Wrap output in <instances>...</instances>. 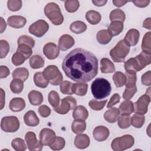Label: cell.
Returning a JSON list of instances; mask_svg holds the SVG:
<instances>
[{
  "instance_id": "6da1fadb",
  "label": "cell",
  "mask_w": 151,
  "mask_h": 151,
  "mask_svg": "<svg viewBox=\"0 0 151 151\" xmlns=\"http://www.w3.org/2000/svg\"><path fill=\"white\" fill-rule=\"evenodd\" d=\"M62 68L71 80L77 83H86L97 76L98 60L91 52L83 48H76L65 57Z\"/></svg>"
},
{
  "instance_id": "7a4b0ae2",
  "label": "cell",
  "mask_w": 151,
  "mask_h": 151,
  "mask_svg": "<svg viewBox=\"0 0 151 151\" xmlns=\"http://www.w3.org/2000/svg\"><path fill=\"white\" fill-rule=\"evenodd\" d=\"M151 63V54H147L143 51L141 52L135 57L130 58L124 64L126 72L129 73H136L143 69Z\"/></svg>"
},
{
  "instance_id": "3957f363",
  "label": "cell",
  "mask_w": 151,
  "mask_h": 151,
  "mask_svg": "<svg viewBox=\"0 0 151 151\" xmlns=\"http://www.w3.org/2000/svg\"><path fill=\"white\" fill-rule=\"evenodd\" d=\"M91 90L95 99H103L109 96L111 87L107 80L103 78H97L92 83Z\"/></svg>"
},
{
  "instance_id": "277c9868",
  "label": "cell",
  "mask_w": 151,
  "mask_h": 151,
  "mask_svg": "<svg viewBox=\"0 0 151 151\" xmlns=\"http://www.w3.org/2000/svg\"><path fill=\"white\" fill-rule=\"evenodd\" d=\"M44 14L55 25H60L64 21L60 8L55 2H49L44 7Z\"/></svg>"
},
{
  "instance_id": "5b68a950",
  "label": "cell",
  "mask_w": 151,
  "mask_h": 151,
  "mask_svg": "<svg viewBox=\"0 0 151 151\" xmlns=\"http://www.w3.org/2000/svg\"><path fill=\"white\" fill-rule=\"evenodd\" d=\"M130 51V47L124 40L119 41L110 51V55L113 61L116 63L124 62L126 56Z\"/></svg>"
},
{
  "instance_id": "8992f818",
  "label": "cell",
  "mask_w": 151,
  "mask_h": 151,
  "mask_svg": "<svg viewBox=\"0 0 151 151\" xmlns=\"http://www.w3.org/2000/svg\"><path fill=\"white\" fill-rule=\"evenodd\" d=\"M42 73L44 77L53 86L60 85L63 82V75L58 67L54 65L47 66Z\"/></svg>"
},
{
  "instance_id": "52a82bcc",
  "label": "cell",
  "mask_w": 151,
  "mask_h": 151,
  "mask_svg": "<svg viewBox=\"0 0 151 151\" xmlns=\"http://www.w3.org/2000/svg\"><path fill=\"white\" fill-rule=\"evenodd\" d=\"M134 143V139L132 135L125 134L113 139L111 147L114 151H123L132 147Z\"/></svg>"
},
{
  "instance_id": "ba28073f",
  "label": "cell",
  "mask_w": 151,
  "mask_h": 151,
  "mask_svg": "<svg viewBox=\"0 0 151 151\" xmlns=\"http://www.w3.org/2000/svg\"><path fill=\"white\" fill-rule=\"evenodd\" d=\"M19 125L18 119L13 116L4 117L1 122V129L5 132H15L18 130Z\"/></svg>"
},
{
  "instance_id": "9c48e42d",
  "label": "cell",
  "mask_w": 151,
  "mask_h": 151,
  "mask_svg": "<svg viewBox=\"0 0 151 151\" xmlns=\"http://www.w3.org/2000/svg\"><path fill=\"white\" fill-rule=\"evenodd\" d=\"M77 105L76 100L72 96H67L63 98L60 105L54 108L55 111L60 114H65L68 113L70 110H73Z\"/></svg>"
},
{
  "instance_id": "30bf717a",
  "label": "cell",
  "mask_w": 151,
  "mask_h": 151,
  "mask_svg": "<svg viewBox=\"0 0 151 151\" xmlns=\"http://www.w3.org/2000/svg\"><path fill=\"white\" fill-rule=\"evenodd\" d=\"M48 29V24L45 20L39 19L29 26V32L37 37H41L47 32Z\"/></svg>"
},
{
  "instance_id": "8fae6325",
  "label": "cell",
  "mask_w": 151,
  "mask_h": 151,
  "mask_svg": "<svg viewBox=\"0 0 151 151\" xmlns=\"http://www.w3.org/2000/svg\"><path fill=\"white\" fill-rule=\"evenodd\" d=\"M150 101V96L146 93L140 96L139 99L133 103L134 111L135 113L145 114L147 112L148 106Z\"/></svg>"
},
{
  "instance_id": "7c38bea8",
  "label": "cell",
  "mask_w": 151,
  "mask_h": 151,
  "mask_svg": "<svg viewBox=\"0 0 151 151\" xmlns=\"http://www.w3.org/2000/svg\"><path fill=\"white\" fill-rule=\"evenodd\" d=\"M25 140L27 142L28 149L31 151H40L43 147V144L38 140L35 133L28 132L25 136Z\"/></svg>"
},
{
  "instance_id": "4fadbf2b",
  "label": "cell",
  "mask_w": 151,
  "mask_h": 151,
  "mask_svg": "<svg viewBox=\"0 0 151 151\" xmlns=\"http://www.w3.org/2000/svg\"><path fill=\"white\" fill-rule=\"evenodd\" d=\"M43 53L49 60L55 59L60 54L59 47L53 42L46 44L43 48Z\"/></svg>"
},
{
  "instance_id": "5bb4252c",
  "label": "cell",
  "mask_w": 151,
  "mask_h": 151,
  "mask_svg": "<svg viewBox=\"0 0 151 151\" xmlns=\"http://www.w3.org/2000/svg\"><path fill=\"white\" fill-rule=\"evenodd\" d=\"M55 137L54 130L48 128L42 129L40 133V140L43 145L50 146Z\"/></svg>"
},
{
  "instance_id": "9a60e30c",
  "label": "cell",
  "mask_w": 151,
  "mask_h": 151,
  "mask_svg": "<svg viewBox=\"0 0 151 151\" xmlns=\"http://www.w3.org/2000/svg\"><path fill=\"white\" fill-rule=\"evenodd\" d=\"M110 134L109 130L107 127L103 126H99L94 128L93 132V137L99 142L106 140Z\"/></svg>"
},
{
  "instance_id": "2e32d148",
  "label": "cell",
  "mask_w": 151,
  "mask_h": 151,
  "mask_svg": "<svg viewBox=\"0 0 151 151\" xmlns=\"http://www.w3.org/2000/svg\"><path fill=\"white\" fill-rule=\"evenodd\" d=\"M139 37L140 33L137 29H130L127 32L123 40L129 47L134 46L138 42Z\"/></svg>"
},
{
  "instance_id": "e0dca14e",
  "label": "cell",
  "mask_w": 151,
  "mask_h": 151,
  "mask_svg": "<svg viewBox=\"0 0 151 151\" xmlns=\"http://www.w3.org/2000/svg\"><path fill=\"white\" fill-rule=\"evenodd\" d=\"M75 41L72 36L68 34L61 35L58 41V47L61 51H66L74 45Z\"/></svg>"
},
{
  "instance_id": "ac0fdd59",
  "label": "cell",
  "mask_w": 151,
  "mask_h": 151,
  "mask_svg": "<svg viewBox=\"0 0 151 151\" xmlns=\"http://www.w3.org/2000/svg\"><path fill=\"white\" fill-rule=\"evenodd\" d=\"M27 23V19L20 15L10 16L7 19L8 25L14 28H21L24 27Z\"/></svg>"
},
{
  "instance_id": "d6986e66",
  "label": "cell",
  "mask_w": 151,
  "mask_h": 151,
  "mask_svg": "<svg viewBox=\"0 0 151 151\" xmlns=\"http://www.w3.org/2000/svg\"><path fill=\"white\" fill-rule=\"evenodd\" d=\"M90 140L88 135L86 134H78L74 139V144L76 147L80 149H84L90 145Z\"/></svg>"
},
{
  "instance_id": "ffe728a7",
  "label": "cell",
  "mask_w": 151,
  "mask_h": 151,
  "mask_svg": "<svg viewBox=\"0 0 151 151\" xmlns=\"http://www.w3.org/2000/svg\"><path fill=\"white\" fill-rule=\"evenodd\" d=\"M24 120L26 125L31 127L37 126L40 123L39 118L33 110H29L25 114Z\"/></svg>"
},
{
  "instance_id": "44dd1931",
  "label": "cell",
  "mask_w": 151,
  "mask_h": 151,
  "mask_svg": "<svg viewBox=\"0 0 151 151\" xmlns=\"http://www.w3.org/2000/svg\"><path fill=\"white\" fill-rule=\"evenodd\" d=\"M25 107V100L21 97L13 98L9 102V107L11 110L14 112L21 111Z\"/></svg>"
},
{
  "instance_id": "7402d4cb",
  "label": "cell",
  "mask_w": 151,
  "mask_h": 151,
  "mask_svg": "<svg viewBox=\"0 0 151 151\" xmlns=\"http://www.w3.org/2000/svg\"><path fill=\"white\" fill-rule=\"evenodd\" d=\"M88 116V111L83 106H77L74 109L73 117L74 120H86Z\"/></svg>"
},
{
  "instance_id": "603a6c76",
  "label": "cell",
  "mask_w": 151,
  "mask_h": 151,
  "mask_svg": "<svg viewBox=\"0 0 151 151\" xmlns=\"http://www.w3.org/2000/svg\"><path fill=\"white\" fill-rule=\"evenodd\" d=\"M120 111L117 107H112L107 110L104 114V119L110 123H115L119 119Z\"/></svg>"
},
{
  "instance_id": "cb8c5ba5",
  "label": "cell",
  "mask_w": 151,
  "mask_h": 151,
  "mask_svg": "<svg viewBox=\"0 0 151 151\" xmlns=\"http://www.w3.org/2000/svg\"><path fill=\"white\" fill-rule=\"evenodd\" d=\"M29 103L33 106L40 105L43 101V96L42 93L38 91L32 90L28 95Z\"/></svg>"
},
{
  "instance_id": "d4e9b609",
  "label": "cell",
  "mask_w": 151,
  "mask_h": 151,
  "mask_svg": "<svg viewBox=\"0 0 151 151\" xmlns=\"http://www.w3.org/2000/svg\"><path fill=\"white\" fill-rule=\"evenodd\" d=\"M100 70L102 73H112L115 71V67L109 59L103 58L100 61Z\"/></svg>"
},
{
  "instance_id": "484cf974",
  "label": "cell",
  "mask_w": 151,
  "mask_h": 151,
  "mask_svg": "<svg viewBox=\"0 0 151 151\" xmlns=\"http://www.w3.org/2000/svg\"><path fill=\"white\" fill-rule=\"evenodd\" d=\"M119 110L122 115H130L134 111L133 103L132 101L125 100L120 104Z\"/></svg>"
},
{
  "instance_id": "4316f807",
  "label": "cell",
  "mask_w": 151,
  "mask_h": 151,
  "mask_svg": "<svg viewBox=\"0 0 151 151\" xmlns=\"http://www.w3.org/2000/svg\"><path fill=\"white\" fill-rule=\"evenodd\" d=\"M97 41L103 45L108 44L112 38V35L107 29H101L98 31L96 35Z\"/></svg>"
},
{
  "instance_id": "83f0119b",
  "label": "cell",
  "mask_w": 151,
  "mask_h": 151,
  "mask_svg": "<svg viewBox=\"0 0 151 151\" xmlns=\"http://www.w3.org/2000/svg\"><path fill=\"white\" fill-rule=\"evenodd\" d=\"M86 18L91 25H96L100 22L101 19L100 14L94 10H90L86 12Z\"/></svg>"
},
{
  "instance_id": "f1b7e54d",
  "label": "cell",
  "mask_w": 151,
  "mask_h": 151,
  "mask_svg": "<svg viewBox=\"0 0 151 151\" xmlns=\"http://www.w3.org/2000/svg\"><path fill=\"white\" fill-rule=\"evenodd\" d=\"M123 22L120 21H113L110 23L108 31L113 36H117L120 34L123 29Z\"/></svg>"
},
{
  "instance_id": "f546056e",
  "label": "cell",
  "mask_w": 151,
  "mask_h": 151,
  "mask_svg": "<svg viewBox=\"0 0 151 151\" xmlns=\"http://www.w3.org/2000/svg\"><path fill=\"white\" fill-rule=\"evenodd\" d=\"M88 88V84L86 83H73L72 90L73 93L77 96H83L86 94Z\"/></svg>"
},
{
  "instance_id": "4dcf8cb0",
  "label": "cell",
  "mask_w": 151,
  "mask_h": 151,
  "mask_svg": "<svg viewBox=\"0 0 151 151\" xmlns=\"http://www.w3.org/2000/svg\"><path fill=\"white\" fill-rule=\"evenodd\" d=\"M34 82L36 86L44 88H46L49 83V81L44 77L42 72H37L34 76Z\"/></svg>"
},
{
  "instance_id": "1f68e13d",
  "label": "cell",
  "mask_w": 151,
  "mask_h": 151,
  "mask_svg": "<svg viewBox=\"0 0 151 151\" xmlns=\"http://www.w3.org/2000/svg\"><path fill=\"white\" fill-rule=\"evenodd\" d=\"M70 29L73 33L79 34L84 32L87 29V25L81 21H76L71 24Z\"/></svg>"
},
{
  "instance_id": "d6a6232c",
  "label": "cell",
  "mask_w": 151,
  "mask_h": 151,
  "mask_svg": "<svg viewBox=\"0 0 151 151\" xmlns=\"http://www.w3.org/2000/svg\"><path fill=\"white\" fill-rule=\"evenodd\" d=\"M86 129V123L83 120H74L71 124V130L76 134H81Z\"/></svg>"
},
{
  "instance_id": "836d02e7",
  "label": "cell",
  "mask_w": 151,
  "mask_h": 151,
  "mask_svg": "<svg viewBox=\"0 0 151 151\" xmlns=\"http://www.w3.org/2000/svg\"><path fill=\"white\" fill-rule=\"evenodd\" d=\"M12 75L13 78H18L25 81L29 76V71L26 68L19 67L13 71Z\"/></svg>"
},
{
  "instance_id": "e575fe53",
  "label": "cell",
  "mask_w": 151,
  "mask_h": 151,
  "mask_svg": "<svg viewBox=\"0 0 151 151\" xmlns=\"http://www.w3.org/2000/svg\"><path fill=\"white\" fill-rule=\"evenodd\" d=\"M110 20L113 21H120L123 22L126 18L125 13L120 9H115L110 13Z\"/></svg>"
},
{
  "instance_id": "d590c367",
  "label": "cell",
  "mask_w": 151,
  "mask_h": 151,
  "mask_svg": "<svg viewBox=\"0 0 151 151\" xmlns=\"http://www.w3.org/2000/svg\"><path fill=\"white\" fill-rule=\"evenodd\" d=\"M44 60L39 55H34L29 59V65L33 69H38L44 65Z\"/></svg>"
},
{
  "instance_id": "8d00e7d4",
  "label": "cell",
  "mask_w": 151,
  "mask_h": 151,
  "mask_svg": "<svg viewBox=\"0 0 151 151\" xmlns=\"http://www.w3.org/2000/svg\"><path fill=\"white\" fill-rule=\"evenodd\" d=\"M24 81L20 79L14 78L10 84V88L14 94H19L24 88Z\"/></svg>"
},
{
  "instance_id": "74e56055",
  "label": "cell",
  "mask_w": 151,
  "mask_h": 151,
  "mask_svg": "<svg viewBox=\"0 0 151 151\" xmlns=\"http://www.w3.org/2000/svg\"><path fill=\"white\" fill-rule=\"evenodd\" d=\"M113 80L116 87H121L125 85L126 77L124 73L120 71H117L113 76Z\"/></svg>"
},
{
  "instance_id": "f35d334b",
  "label": "cell",
  "mask_w": 151,
  "mask_h": 151,
  "mask_svg": "<svg viewBox=\"0 0 151 151\" xmlns=\"http://www.w3.org/2000/svg\"><path fill=\"white\" fill-rule=\"evenodd\" d=\"M145 117L143 114L135 113L131 117V124L136 128L142 127L145 123Z\"/></svg>"
},
{
  "instance_id": "ab89813d",
  "label": "cell",
  "mask_w": 151,
  "mask_h": 151,
  "mask_svg": "<svg viewBox=\"0 0 151 151\" xmlns=\"http://www.w3.org/2000/svg\"><path fill=\"white\" fill-rule=\"evenodd\" d=\"M150 37H151V32L150 31L146 32L142 40V51L151 54V47H150Z\"/></svg>"
},
{
  "instance_id": "60d3db41",
  "label": "cell",
  "mask_w": 151,
  "mask_h": 151,
  "mask_svg": "<svg viewBox=\"0 0 151 151\" xmlns=\"http://www.w3.org/2000/svg\"><path fill=\"white\" fill-rule=\"evenodd\" d=\"M65 145V141L64 138L60 136H55L54 140L49 146L53 150H60L64 147Z\"/></svg>"
},
{
  "instance_id": "b9f144b4",
  "label": "cell",
  "mask_w": 151,
  "mask_h": 151,
  "mask_svg": "<svg viewBox=\"0 0 151 151\" xmlns=\"http://www.w3.org/2000/svg\"><path fill=\"white\" fill-rule=\"evenodd\" d=\"M12 148L16 151H24L27 149L26 145L24 140L19 137L15 138L11 142Z\"/></svg>"
},
{
  "instance_id": "7bdbcfd3",
  "label": "cell",
  "mask_w": 151,
  "mask_h": 151,
  "mask_svg": "<svg viewBox=\"0 0 151 151\" xmlns=\"http://www.w3.org/2000/svg\"><path fill=\"white\" fill-rule=\"evenodd\" d=\"M80 6L79 1L77 0H68L64 2V6L67 12L72 13L77 11Z\"/></svg>"
},
{
  "instance_id": "ee69618b",
  "label": "cell",
  "mask_w": 151,
  "mask_h": 151,
  "mask_svg": "<svg viewBox=\"0 0 151 151\" xmlns=\"http://www.w3.org/2000/svg\"><path fill=\"white\" fill-rule=\"evenodd\" d=\"M48 100L50 104L54 107L55 108L59 106L60 104V96L58 93L55 91H51L48 96Z\"/></svg>"
},
{
  "instance_id": "f6af8a7d",
  "label": "cell",
  "mask_w": 151,
  "mask_h": 151,
  "mask_svg": "<svg viewBox=\"0 0 151 151\" xmlns=\"http://www.w3.org/2000/svg\"><path fill=\"white\" fill-rule=\"evenodd\" d=\"M17 51L21 54H22L27 60L32 53V48L29 45L25 44H19L18 45V48Z\"/></svg>"
},
{
  "instance_id": "bcb514c9",
  "label": "cell",
  "mask_w": 151,
  "mask_h": 151,
  "mask_svg": "<svg viewBox=\"0 0 151 151\" xmlns=\"http://www.w3.org/2000/svg\"><path fill=\"white\" fill-rule=\"evenodd\" d=\"M118 126L120 129H127L131 125V117L130 115H122L118 119Z\"/></svg>"
},
{
  "instance_id": "7dc6e473",
  "label": "cell",
  "mask_w": 151,
  "mask_h": 151,
  "mask_svg": "<svg viewBox=\"0 0 151 151\" xmlns=\"http://www.w3.org/2000/svg\"><path fill=\"white\" fill-rule=\"evenodd\" d=\"M18 45L25 44L29 45L31 48H33L35 45V40L30 36L23 35L20 36L17 41Z\"/></svg>"
},
{
  "instance_id": "c3c4849f",
  "label": "cell",
  "mask_w": 151,
  "mask_h": 151,
  "mask_svg": "<svg viewBox=\"0 0 151 151\" xmlns=\"http://www.w3.org/2000/svg\"><path fill=\"white\" fill-rule=\"evenodd\" d=\"M107 100H103V101H98L97 100H91L88 102L89 107L93 110H101L105 106Z\"/></svg>"
},
{
  "instance_id": "681fc988",
  "label": "cell",
  "mask_w": 151,
  "mask_h": 151,
  "mask_svg": "<svg viewBox=\"0 0 151 151\" xmlns=\"http://www.w3.org/2000/svg\"><path fill=\"white\" fill-rule=\"evenodd\" d=\"M73 84V83L68 81H63L60 84V91L64 94L72 95L73 94L72 90Z\"/></svg>"
},
{
  "instance_id": "f907efd6",
  "label": "cell",
  "mask_w": 151,
  "mask_h": 151,
  "mask_svg": "<svg viewBox=\"0 0 151 151\" xmlns=\"http://www.w3.org/2000/svg\"><path fill=\"white\" fill-rule=\"evenodd\" d=\"M126 77V81L125 83L126 87L130 88L136 86L137 77L136 73H129L126 72L124 74Z\"/></svg>"
},
{
  "instance_id": "816d5d0a",
  "label": "cell",
  "mask_w": 151,
  "mask_h": 151,
  "mask_svg": "<svg viewBox=\"0 0 151 151\" xmlns=\"http://www.w3.org/2000/svg\"><path fill=\"white\" fill-rule=\"evenodd\" d=\"M22 1L21 0H9L7 2L8 9L11 11H19L22 7Z\"/></svg>"
},
{
  "instance_id": "f5cc1de1",
  "label": "cell",
  "mask_w": 151,
  "mask_h": 151,
  "mask_svg": "<svg viewBox=\"0 0 151 151\" xmlns=\"http://www.w3.org/2000/svg\"><path fill=\"white\" fill-rule=\"evenodd\" d=\"M9 50V45L7 41L4 40H0V58H5Z\"/></svg>"
},
{
  "instance_id": "db71d44e",
  "label": "cell",
  "mask_w": 151,
  "mask_h": 151,
  "mask_svg": "<svg viewBox=\"0 0 151 151\" xmlns=\"http://www.w3.org/2000/svg\"><path fill=\"white\" fill-rule=\"evenodd\" d=\"M11 60H12V64L14 65L19 66L25 62V61L26 60V58L22 54L16 51V52L13 54Z\"/></svg>"
},
{
  "instance_id": "11a10c76",
  "label": "cell",
  "mask_w": 151,
  "mask_h": 151,
  "mask_svg": "<svg viewBox=\"0 0 151 151\" xmlns=\"http://www.w3.org/2000/svg\"><path fill=\"white\" fill-rule=\"evenodd\" d=\"M137 90L136 86H134L130 88L126 87L124 91L123 94V98L125 100H129L134 96V94L137 92Z\"/></svg>"
},
{
  "instance_id": "9f6ffc18",
  "label": "cell",
  "mask_w": 151,
  "mask_h": 151,
  "mask_svg": "<svg viewBox=\"0 0 151 151\" xmlns=\"http://www.w3.org/2000/svg\"><path fill=\"white\" fill-rule=\"evenodd\" d=\"M142 83L147 86L151 85V71H148L144 73L141 77Z\"/></svg>"
},
{
  "instance_id": "6f0895ef",
  "label": "cell",
  "mask_w": 151,
  "mask_h": 151,
  "mask_svg": "<svg viewBox=\"0 0 151 151\" xmlns=\"http://www.w3.org/2000/svg\"><path fill=\"white\" fill-rule=\"evenodd\" d=\"M38 112L42 117H47L51 114V109L46 105L41 106L38 109Z\"/></svg>"
},
{
  "instance_id": "680465c9",
  "label": "cell",
  "mask_w": 151,
  "mask_h": 151,
  "mask_svg": "<svg viewBox=\"0 0 151 151\" xmlns=\"http://www.w3.org/2000/svg\"><path fill=\"white\" fill-rule=\"evenodd\" d=\"M120 100V96H119V94L118 93H114L110 98V99L107 104V107L111 108L114 105L119 103Z\"/></svg>"
},
{
  "instance_id": "91938a15",
  "label": "cell",
  "mask_w": 151,
  "mask_h": 151,
  "mask_svg": "<svg viewBox=\"0 0 151 151\" xmlns=\"http://www.w3.org/2000/svg\"><path fill=\"white\" fill-rule=\"evenodd\" d=\"M132 2L134 4V5L137 7L145 8L149 4L150 1L149 0H136L133 1Z\"/></svg>"
},
{
  "instance_id": "94428289",
  "label": "cell",
  "mask_w": 151,
  "mask_h": 151,
  "mask_svg": "<svg viewBox=\"0 0 151 151\" xmlns=\"http://www.w3.org/2000/svg\"><path fill=\"white\" fill-rule=\"evenodd\" d=\"M10 73L9 68L5 65H1L0 67V78H6Z\"/></svg>"
},
{
  "instance_id": "6125c7cd",
  "label": "cell",
  "mask_w": 151,
  "mask_h": 151,
  "mask_svg": "<svg viewBox=\"0 0 151 151\" xmlns=\"http://www.w3.org/2000/svg\"><path fill=\"white\" fill-rule=\"evenodd\" d=\"M128 1H122V0H113V4L117 7H121L124 5Z\"/></svg>"
},
{
  "instance_id": "be15d7a7",
  "label": "cell",
  "mask_w": 151,
  "mask_h": 151,
  "mask_svg": "<svg viewBox=\"0 0 151 151\" xmlns=\"http://www.w3.org/2000/svg\"><path fill=\"white\" fill-rule=\"evenodd\" d=\"M151 18H147L145 21H143V27L145 28H147L148 29H151Z\"/></svg>"
},
{
  "instance_id": "e7e4bbea",
  "label": "cell",
  "mask_w": 151,
  "mask_h": 151,
  "mask_svg": "<svg viewBox=\"0 0 151 151\" xmlns=\"http://www.w3.org/2000/svg\"><path fill=\"white\" fill-rule=\"evenodd\" d=\"M107 2V1H106V0H105V1H103V0H101V1H96V0L92 1V3L97 6H104V5H106V4Z\"/></svg>"
},
{
  "instance_id": "03108f58",
  "label": "cell",
  "mask_w": 151,
  "mask_h": 151,
  "mask_svg": "<svg viewBox=\"0 0 151 151\" xmlns=\"http://www.w3.org/2000/svg\"><path fill=\"white\" fill-rule=\"evenodd\" d=\"M1 109H2L5 104V92L4 91L2 88H1Z\"/></svg>"
},
{
  "instance_id": "003e7915",
  "label": "cell",
  "mask_w": 151,
  "mask_h": 151,
  "mask_svg": "<svg viewBox=\"0 0 151 151\" xmlns=\"http://www.w3.org/2000/svg\"><path fill=\"white\" fill-rule=\"evenodd\" d=\"M1 33H2L6 29V24L5 23V21L4 20L3 18L1 17Z\"/></svg>"
}]
</instances>
